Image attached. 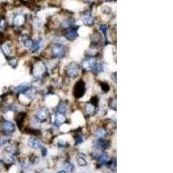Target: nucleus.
<instances>
[{
    "label": "nucleus",
    "mask_w": 173,
    "mask_h": 173,
    "mask_svg": "<svg viewBox=\"0 0 173 173\" xmlns=\"http://www.w3.org/2000/svg\"><path fill=\"white\" fill-rule=\"evenodd\" d=\"M107 134V131L104 127H98L93 132V136L95 139H104Z\"/></svg>",
    "instance_id": "obj_15"
},
{
    "label": "nucleus",
    "mask_w": 173,
    "mask_h": 173,
    "mask_svg": "<svg viewBox=\"0 0 173 173\" xmlns=\"http://www.w3.org/2000/svg\"><path fill=\"white\" fill-rule=\"evenodd\" d=\"M97 60L93 57H89L88 58L84 59V61H82V68L86 70V71H92L94 65L96 63Z\"/></svg>",
    "instance_id": "obj_9"
},
{
    "label": "nucleus",
    "mask_w": 173,
    "mask_h": 173,
    "mask_svg": "<svg viewBox=\"0 0 173 173\" xmlns=\"http://www.w3.org/2000/svg\"><path fill=\"white\" fill-rule=\"evenodd\" d=\"M31 85H30L29 83H23V84L19 85L16 87L15 89H13V93H16V94H21V93H24L26 90L30 88Z\"/></svg>",
    "instance_id": "obj_16"
},
{
    "label": "nucleus",
    "mask_w": 173,
    "mask_h": 173,
    "mask_svg": "<svg viewBox=\"0 0 173 173\" xmlns=\"http://www.w3.org/2000/svg\"><path fill=\"white\" fill-rule=\"evenodd\" d=\"M43 45V39L42 38H36L35 40H33V46L31 48V52L36 53L38 52L42 48Z\"/></svg>",
    "instance_id": "obj_18"
},
{
    "label": "nucleus",
    "mask_w": 173,
    "mask_h": 173,
    "mask_svg": "<svg viewBox=\"0 0 173 173\" xmlns=\"http://www.w3.org/2000/svg\"><path fill=\"white\" fill-rule=\"evenodd\" d=\"M9 144V136L5 134H2L0 136V146H4Z\"/></svg>",
    "instance_id": "obj_26"
},
{
    "label": "nucleus",
    "mask_w": 173,
    "mask_h": 173,
    "mask_svg": "<svg viewBox=\"0 0 173 173\" xmlns=\"http://www.w3.org/2000/svg\"><path fill=\"white\" fill-rule=\"evenodd\" d=\"M34 116L39 121L40 123H45L50 119V111L46 107H41L38 109H36Z\"/></svg>",
    "instance_id": "obj_4"
},
{
    "label": "nucleus",
    "mask_w": 173,
    "mask_h": 173,
    "mask_svg": "<svg viewBox=\"0 0 173 173\" xmlns=\"http://www.w3.org/2000/svg\"><path fill=\"white\" fill-rule=\"evenodd\" d=\"M1 49H2V51L6 57L9 58L12 56V44L8 41L4 42L1 44Z\"/></svg>",
    "instance_id": "obj_13"
},
{
    "label": "nucleus",
    "mask_w": 173,
    "mask_h": 173,
    "mask_svg": "<svg viewBox=\"0 0 173 173\" xmlns=\"http://www.w3.org/2000/svg\"><path fill=\"white\" fill-rule=\"evenodd\" d=\"M50 53L54 58L57 59H62L68 54V48L63 44L54 43L50 47Z\"/></svg>",
    "instance_id": "obj_2"
},
{
    "label": "nucleus",
    "mask_w": 173,
    "mask_h": 173,
    "mask_svg": "<svg viewBox=\"0 0 173 173\" xmlns=\"http://www.w3.org/2000/svg\"><path fill=\"white\" fill-rule=\"evenodd\" d=\"M74 139H75V145H81V144L83 143V141H84V137H83V135L81 134V133H76L74 136Z\"/></svg>",
    "instance_id": "obj_24"
},
{
    "label": "nucleus",
    "mask_w": 173,
    "mask_h": 173,
    "mask_svg": "<svg viewBox=\"0 0 173 173\" xmlns=\"http://www.w3.org/2000/svg\"><path fill=\"white\" fill-rule=\"evenodd\" d=\"M67 121L66 114H64V113H57V112L55 113V114H54V121H53V123H54V125H55V126L59 127L60 125H61L63 123H65V121Z\"/></svg>",
    "instance_id": "obj_11"
},
{
    "label": "nucleus",
    "mask_w": 173,
    "mask_h": 173,
    "mask_svg": "<svg viewBox=\"0 0 173 173\" xmlns=\"http://www.w3.org/2000/svg\"><path fill=\"white\" fill-rule=\"evenodd\" d=\"M108 107L113 110H116V98L113 97V98H110V100L108 101Z\"/></svg>",
    "instance_id": "obj_29"
},
{
    "label": "nucleus",
    "mask_w": 173,
    "mask_h": 173,
    "mask_svg": "<svg viewBox=\"0 0 173 173\" xmlns=\"http://www.w3.org/2000/svg\"><path fill=\"white\" fill-rule=\"evenodd\" d=\"M99 30H100V31L102 33V35L105 36V39L107 40V31H108V26L107 25V24H101V25H99Z\"/></svg>",
    "instance_id": "obj_25"
},
{
    "label": "nucleus",
    "mask_w": 173,
    "mask_h": 173,
    "mask_svg": "<svg viewBox=\"0 0 173 173\" xmlns=\"http://www.w3.org/2000/svg\"><path fill=\"white\" fill-rule=\"evenodd\" d=\"M86 93V84L83 80H79L74 88V95L76 99H80Z\"/></svg>",
    "instance_id": "obj_6"
},
{
    "label": "nucleus",
    "mask_w": 173,
    "mask_h": 173,
    "mask_svg": "<svg viewBox=\"0 0 173 173\" xmlns=\"http://www.w3.org/2000/svg\"><path fill=\"white\" fill-rule=\"evenodd\" d=\"M67 43V39L65 38L64 36H57L54 39V43H59V44H63Z\"/></svg>",
    "instance_id": "obj_27"
},
{
    "label": "nucleus",
    "mask_w": 173,
    "mask_h": 173,
    "mask_svg": "<svg viewBox=\"0 0 173 173\" xmlns=\"http://www.w3.org/2000/svg\"><path fill=\"white\" fill-rule=\"evenodd\" d=\"M101 88L102 89V91L104 93H107L109 92V90H110V87H109V85L107 83V82H101Z\"/></svg>",
    "instance_id": "obj_31"
},
{
    "label": "nucleus",
    "mask_w": 173,
    "mask_h": 173,
    "mask_svg": "<svg viewBox=\"0 0 173 173\" xmlns=\"http://www.w3.org/2000/svg\"><path fill=\"white\" fill-rule=\"evenodd\" d=\"M68 111V105L64 101H61L56 107V112L61 113H66Z\"/></svg>",
    "instance_id": "obj_20"
},
{
    "label": "nucleus",
    "mask_w": 173,
    "mask_h": 173,
    "mask_svg": "<svg viewBox=\"0 0 173 173\" xmlns=\"http://www.w3.org/2000/svg\"><path fill=\"white\" fill-rule=\"evenodd\" d=\"M83 156H84V155H82V154L80 153V154L76 157L77 164L80 165V166H82V167H84V166H87V165H88V162H87L86 158H85Z\"/></svg>",
    "instance_id": "obj_21"
},
{
    "label": "nucleus",
    "mask_w": 173,
    "mask_h": 173,
    "mask_svg": "<svg viewBox=\"0 0 173 173\" xmlns=\"http://www.w3.org/2000/svg\"><path fill=\"white\" fill-rule=\"evenodd\" d=\"M7 23H6V20H5V18L4 17H2L1 19H0V33H3L5 30V28H6V26H7Z\"/></svg>",
    "instance_id": "obj_30"
},
{
    "label": "nucleus",
    "mask_w": 173,
    "mask_h": 173,
    "mask_svg": "<svg viewBox=\"0 0 173 173\" xmlns=\"http://www.w3.org/2000/svg\"><path fill=\"white\" fill-rule=\"evenodd\" d=\"M62 167L66 172H73L75 171V166L71 162H64L62 165Z\"/></svg>",
    "instance_id": "obj_22"
},
{
    "label": "nucleus",
    "mask_w": 173,
    "mask_h": 173,
    "mask_svg": "<svg viewBox=\"0 0 173 173\" xmlns=\"http://www.w3.org/2000/svg\"><path fill=\"white\" fill-rule=\"evenodd\" d=\"M40 149H41V154H42V156H43V157H45V156L47 155V149H46L45 147H43V146L41 147Z\"/></svg>",
    "instance_id": "obj_33"
},
{
    "label": "nucleus",
    "mask_w": 173,
    "mask_h": 173,
    "mask_svg": "<svg viewBox=\"0 0 173 173\" xmlns=\"http://www.w3.org/2000/svg\"><path fill=\"white\" fill-rule=\"evenodd\" d=\"M110 146V143L106 139H95L93 142V147L95 151L99 150H107Z\"/></svg>",
    "instance_id": "obj_7"
},
{
    "label": "nucleus",
    "mask_w": 173,
    "mask_h": 173,
    "mask_svg": "<svg viewBox=\"0 0 173 173\" xmlns=\"http://www.w3.org/2000/svg\"><path fill=\"white\" fill-rule=\"evenodd\" d=\"M8 63L12 68H16V66L18 64V60L17 58H14V57L8 58Z\"/></svg>",
    "instance_id": "obj_28"
},
{
    "label": "nucleus",
    "mask_w": 173,
    "mask_h": 173,
    "mask_svg": "<svg viewBox=\"0 0 173 173\" xmlns=\"http://www.w3.org/2000/svg\"><path fill=\"white\" fill-rule=\"evenodd\" d=\"M81 21L82 23L85 24V25H88V26H90V25H93L94 24V19L93 17L92 14L89 11H86L82 14L81 16Z\"/></svg>",
    "instance_id": "obj_14"
},
{
    "label": "nucleus",
    "mask_w": 173,
    "mask_h": 173,
    "mask_svg": "<svg viewBox=\"0 0 173 173\" xmlns=\"http://www.w3.org/2000/svg\"><path fill=\"white\" fill-rule=\"evenodd\" d=\"M58 145H59V147H62V148H65V147H67L68 146V143L64 140H59L58 141Z\"/></svg>",
    "instance_id": "obj_32"
},
{
    "label": "nucleus",
    "mask_w": 173,
    "mask_h": 173,
    "mask_svg": "<svg viewBox=\"0 0 173 173\" xmlns=\"http://www.w3.org/2000/svg\"><path fill=\"white\" fill-rule=\"evenodd\" d=\"M25 22V17L23 14H16L13 18V25L14 26H22Z\"/></svg>",
    "instance_id": "obj_17"
},
{
    "label": "nucleus",
    "mask_w": 173,
    "mask_h": 173,
    "mask_svg": "<svg viewBox=\"0 0 173 173\" xmlns=\"http://www.w3.org/2000/svg\"><path fill=\"white\" fill-rule=\"evenodd\" d=\"M27 145L29 147L33 148V149H40L43 144L38 138L35 137V136H30L27 139Z\"/></svg>",
    "instance_id": "obj_10"
},
{
    "label": "nucleus",
    "mask_w": 173,
    "mask_h": 173,
    "mask_svg": "<svg viewBox=\"0 0 173 173\" xmlns=\"http://www.w3.org/2000/svg\"><path fill=\"white\" fill-rule=\"evenodd\" d=\"M80 71H81V66L75 61H71L65 68V74L70 79L77 78L80 75Z\"/></svg>",
    "instance_id": "obj_3"
},
{
    "label": "nucleus",
    "mask_w": 173,
    "mask_h": 173,
    "mask_svg": "<svg viewBox=\"0 0 173 173\" xmlns=\"http://www.w3.org/2000/svg\"><path fill=\"white\" fill-rule=\"evenodd\" d=\"M15 161H16V157H15V155L11 154V153H9L8 155H6V156L4 157V163H6V164H13Z\"/></svg>",
    "instance_id": "obj_23"
},
{
    "label": "nucleus",
    "mask_w": 173,
    "mask_h": 173,
    "mask_svg": "<svg viewBox=\"0 0 173 173\" xmlns=\"http://www.w3.org/2000/svg\"><path fill=\"white\" fill-rule=\"evenodd\" d=\"M0 128H1L4 134L10 136V135H11L12 133H15L16 125L11 121L4 120V121H1V123H0Z\"/></svg>",
    "instance_id": "obj_5"
},
{
    "label": "nucleus",
    "mask_w": 173,
    "mask_h": 173,
    "mask_svg": "<svg viewBox=\"0 0 173 173\" xmlns=\"http://www.w3.org/2000/svg\"><path fill=\"white\" fill-rule=\"evenodd\" d=\"M33 76L36 78V80H42L48 73V68L44 64L43 61L37 60L35 61L31 70Z\"/></svg>",
    "instance_id": "obj_1"
},
{
    "label": "nucleus",
    "mask_w": 173,
    "mask_h": 173,
    "mask_svg": "<svg viewBox=\"0 0 173 173\" xmlns=\"http://www.w3.org/2000/svg\"><path fill=\"white\" fill-rule=\"evenodd\" d=\"M97 108L93 104H92L90 101L85 103L84 107H83V109H84V113L88 115V116H91V115H93L95 114L97 112Z\"/></svg>",
    "instance_id": "obj_12"
},
{
    "label": "nucleus",
    "mask_w": 173,
    "mask_h": 173,
    "mask_svg": "<svg viewBox=\"0 0 173 173\" xmlns=\"http://www.w3.org/2000/svg\"><path fill=\"white\" fill-rule=\"evenodd\" d=\"M57 173H67L66 171H65L64 170H61V171H58Z\"/></svg>",
    "instance_id": "obj_34"
},
{
    "label": "nucleus",
    "mask_w": 173,
    "mask_h": 173,
    "mask_svg": "<svg viewBox=\"0 0 173 173\" xmlns=\"http://www.w3.org/2000/svg\"><path fill=\"white\" fill-rule=\"evenodd\" d=\"M105 69V64L104 62L102 61H96V63L94 65L93 69L91 72H93V74H100L104 71Z\"/></svg>",
    "instance_id": "obj_19"
},
{
    "label": "nucleus",
    "mask_w": 173,
    "mask_h": 173,
    "mask_svg": "<svg viewBox=\"0 0 173 173\" xmlns=\"http://www.w3.org/2000/svg\"><path fill=\"white\" fill-rule=\"evenodd\" d=\"M64 37L69 41H74L78 37V30L75 26H70L69 28L65 29Z\"/></svg>",
    "instance_id": "obj_8"
}]
</instances>
